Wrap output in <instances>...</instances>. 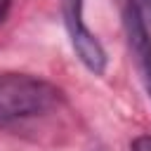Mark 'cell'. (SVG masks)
Segmentation results:
<instances>
[{
    "instance_id": "cell-1",
    "label": "cell",
    "mask_w": 151,
    "mask_h": 151,
    "mask_svg": "<svg viewBox=\"0 0 151 151\" xmlns=\"http://www.w3.org/2000/svg\"><path fill=\"white\" fill-rule=\"evenodd\" d=\"M64 92L54 83L31 73H0V127H21L54 113Z\"/></svg>"
},
{
    "instance_id": "cell-2",
    "label": "cell",
    "mask_w": 151,
    "mask_h": 151,
    "mask_svg": "<svg viewBox=\"0 0 151 151\" xmlns=\"http://www.w3.org/2000/svg\"><path fill=\"white\" fill-rule=\"evenodd\" d=\"M59 2H61V14H64V26H66L68 40H71L80 64L90 73L101 76L106 71L109 59H106L104 45L85 24V14H83L85 0H59Z\"/></svg>"
},
{
    "instance_id": "cell-3",
    "label": "cell",
    "mask_w": 151,
    "mask_h": 151,
    "mask_svg": "<svg viewBox=\"0 0 151 151\" xmlns=\"http://www.w3.org/2000/svg\"><path fill=\"white\" fill-rule=\"evenodd\" d=\"M125 35H127V45L130 52L137 61L139 76L146 85V92L151 97V38H149V26L142 19V14L137 12V7L130 2L125 9Z\"/></svg>"
},
{
    "instance_id": "cell-4",
    "label": "cell",
    "mask_w": 151,
    "mask_h": 151,
    "mask_svg": "<svg viewBox=\"0 0 151 151\" xmlns=\"http://www.w3.org/2000/svg\"><path fill=\"white\" fill-rule=\"evenodd\" d=\"M134 7H137V12L142 14V19L146 21V26H149V21H151V0H130Z\"/></svg>"
},
{
    "instance_id": "cell-5",
    "label": "cell",
    "mask_w": 151,
    "mask_h": 151,
    "mask_svg": "<svg viewBox=\"0 0 151 151\" xmlns=\"http://www.w3.org/2000/svg\"><path fill=\"white\" fill-rule=\"evenodd\" d=\"M132 151H151V134H142L132 142Z\"/></svg>"
},
{
    "instance_id": "cell-6",
    "label": "cell",
    "mask_w": 151,
    "mask_h": 151,
    "mask_svg": "<svg viewBox=\"0 0 151 151\" xmlns=\"http://www.w3.org/2000/svg\"><path fill=\"white\" fill-rule=\"evenodd\" d=\"M9 9H12V0H0V24H5V21H7Z\"/></svg>"
}]
</instances>
